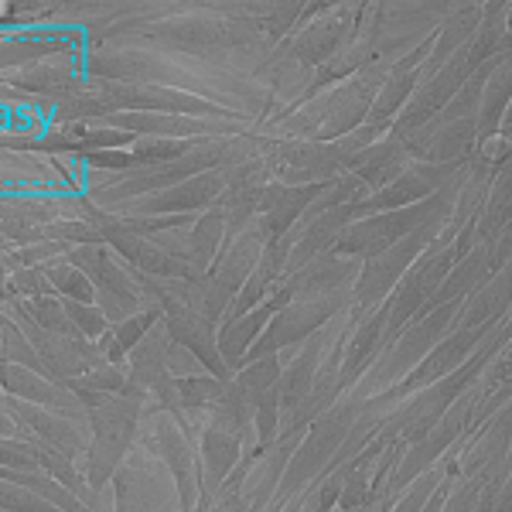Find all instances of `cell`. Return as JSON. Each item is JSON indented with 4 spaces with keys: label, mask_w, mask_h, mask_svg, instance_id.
I'll list each match as a JSON object with an SVG mask.
<instances>
[{
    "label": "cell",
    "mask_w": 512,
    "mask_h": 512,
    "mask_svg": "<svg viewBox=\"0 0 512 512\" xmlns=\"http://www.w3.org/2000/svg\"><path fill=\"white\" fill-rule=\"evenodd\" d=\"M263 154V137L253 134H229V137H202L188 147V154H181L178 161H168L161 168H137L127 178L103 185L93 192V202L99 209H123V205L137 202V198L158 195L164 188L185 185L198 175L209 171H226L233 164L253 161Z\"/></svg>",
    "instance_id": "6da1fadb"
},
{
    "label": "cell",
    "mask_w": 512,
    "mask_h": 512,
    "mask_svg": "<svg viewBox=\"0 0 512 512\" xmlns=\"http://www.w3.org/2000/svg\"><path fill=\"white\" fill-rule=\"evenodd\" d=\"M386 69L390 65H373L359 76L338 82L335 89H325L321 96L308 99L297 113L291 110L287 117H280L277 130L284 134V140H318V144L355 134L359 127H366Z\"/></svg>",
    "instance_id": "7a4b0ae2"
},
{
    "label": "cell",
    "mask_w": 512,
    "mask_h": 512,
    "mask_svg": "<svg viewBox=\"0 0 512 512\" xmlns=\"http://www.w3.org/2000/svg\"><path fill=\"white\" fill-rule=\"evenodd\" d=\"M369 396H352V400H338L332 410H325L315 424L308 427V434L301 437V444L294 448L291 461H287V472L280 478L277 499L270 506L284 509L294 495H301L308 485H315L318 478H325L328 465L345 444V437L355 427V420L362 417Z\"/></svg>",
    "instance_id": "3957f363"
},
{
    "label": "cell",
    "mask_w": 512,
    "mask_h": 512,
    "mask_svg": "<svg viewBox=\"0 0 512 512\" xmlns=\"http://www.w3.org/2000/svg\"><path fill=\"white\" fill-rule=\"evenodd\" d=\"M461 175V171H458ZM458 205V178L451 185H444L441 192L424 198V202L410 205V209H396V212H379V216L355 219L335 243L338 256H355V260H369L379 256L383 250H390L400 239L414 236L417 229H424L427 222L448 219Z\"/></svg>",
    "instance_id": "277c9868"
},
{
    "label": "cell",
    "mask_w": 512,
    "mask_h": 512,
    "mask_svg": "<svg viewBox=\"0 0 512 512\" xmlns=\"http://www.w3.org/2000/svg\"><path fill=\"white\" fill-rule=\"evenodd\" d=\"M147 403L137 396H110L103 407L89 410V431H93V444L86 454V478L96 492H103L120 472L123 458L130 454L144 420Z\"/></svg>",
    "instance_id": "5b68a950"
},
{
    "label": "cell",
    "mask_w": 512,
    "mask_h": 512,
    "mask_svg": "<svg viewBox=\"0 0 512 512\" xmlns=\"http://www.w3.org/2000/svg\"><path fill=\"white\" fill-rule=\"evenodd\" d=\"M461 304L465 301H451V304H441V308H434L431 315L417 318L414 325L407 328L396 342L386 349L383 355L376 359V369L369 373V379L362 386H366L369 393H386L393 390L396 383H403V376H410L420 362L431 355L437 345L444 342V338L451 335V325L454 318L461 315Z\"/></svg>",
    "instance_id": "8992f818"
},
{
    "label": "cell",
    "mask_w": 512,
    "mask_h": 512,
    "mask_svg": "<svg viewBox=\"0 0 512 512\" xmlns=\"http://www.w3.org/2000/svg\"><path fill=\"white\" fill-rule=\"evenodd\" d=\"M69 260L93 280L96 304L110 325H123V321L134 318L137 311L151 308L134 267H130L123 256L113 253L110 246H76V250L69 253Z\"/></svg>",
    "instance_id": "52a82bcc"
},
{
    "label": "cell",
    "mask_w": 512,
    "mask_h": 512,
    "mask_svg": "<svg viewBox=\"0 0 512 512\" xmlns=\"http://www.w3.org/2000/svg\"><path fill=\"white\" fill-rule=\"evenodd\" d=\"M448 219H437V222H427L424 229H417L414 236L400 239L396 246L390 250H383L379 256H369V260H362V274L355 280L352 287V297H355V315H369V311H376L379 304L386 301L396 284H400L403 277L410 274V267L424 256L431 246L437 243V236L448 229Z\"/></svg>",
    "instance_id": "ba28073f"
},
{
    "label": "cell",
    "mask_w": 512,
    "mask_h": 512,
    "mask_svg": "<svg viewBox=\"0 0 512 512\" xmlns=\"http://www.w3.org/2000/svg\"><path fill=\"white\" fill-rule=\"evenodd\" d=\"M349 304H355L352 291L315 297V301L287 304L284 311H277L274 315V321L267 325V332L256 338V345L250 349V355H246L243 366L267 359V355H277L280 349H291V345H304L308 338H315L328 321H335L342 311H349Z\"/></svg>",
    "instance_id": "9c48e42d"
},
{
    "label": "cell",
    "mask_w": 512,
    "mask_h": 512,
    "mask_svg": "<svg viewBox=\"0 0 512 512\" xmlns=\"http://www.w3.org/2000/svg\"><path fill=\"white\" fill-rule=\"evenodd\" d=\"M147 417V414H144ZM151 431L140 441L154 458L164 461V468L175 478V492H178V509L192 512L202 502V458H195V448L188 441V431L178 424L168 410H151Z\"/></svg>",
    "instance_id": "30bf717a"
},
{
    "label": "cell",
    "mask_w": 512,
    "mask_h": 512,
    "mask_svg": "<svg viewBox=\"0 0 512 512\" xmlns=\"http://www.w3.org/2000/svg\"><path fill=\"white\" fill-rule=\"evenodd\" d=\"M366 7L369 4H332L318 21L297 28V35L284 41V55L294 59L301 69H321L355 41Z\"/></svg>",
    "instance_id": "8fae6325"
},
{
    "label": "cell",
    "mask_w": 512,
    "mask_h": 512,
    "mask_svg": "<svg viewBox=\"0 0 512 512\" xmlns=\"http://www.w3.org/2000/svg\"><path fill=\"white\" fill-rule=\"evenodd\" d=\"M475 65L468 62V45L461 48L454 59H448L441 65V69L434 72V76H427V79H420V86L414 89V96H410V103L403 106V113H400V120L393 123V130L390 134L396 137H410V134H417V130H424L427 123H431L437 113L444 110V106L451 103L454 96L461 93V86H465L468 79L475 76Z\"/></svg>",
    "instance_id": "7c38bea8"
},
{
    "label": "cell",
    "mask_w": 512,
    "mask_h": 512,
    "mask_svg": "<svg viewBox=\"0 0 512 512\" xmlns=\"http://www.w3.org/2000/svg\"><path fill=\"white\" fill-rule=\"evenodd\" d=\"M4 410L18 420V424L31 437H35V441L48 444V448H55L62 454H69L72 461L86 458V454H89L93 431H89L86 420L55 414V410L35 407V403H24V400H18V396H7V393H4Z\"/></svg>",
    "instance_id": "4fadbf2b"
},
{
    "label": "cell",
    "mask_w": 512,
    "mask_h": 512,
    "mask_svg": "<svg viewBox=\"0 0 512 512\" xmlns=\"http://www.w3.org/2000/svg\"><path fill=\"white\" fill-rule=\"evenodd\" d=\"M222 192H226V171H209V175H198L185 185L137 198V202L123 205L117 212H123V216H195L202 209H216Z\"/></svg>",
    "instance_id": "5bb4252c"
},
{
    "label": "cell",
    "mask_w": 512,
    "mask_h": 512,
    "mask_svg": "<svg viewBox=\"0 0 512 512\" xmlns=\"http://www.w3.org/2000/svg\"><path fill=\"white\" fill-rule=\"evenodd\" d=\"M270 188V175L263 158L243 161L226 168V192L216 202V209L226 216V233L229 239L243 233L246 226H253L256 212H260V202Z\"/></svg>",
    "instance_id": "9a60e30c"
},
{
    "label": "cell",
    "mask_w": 512,
    "mask_h": 512,
    "mask_svg": "<svg viewBox=\"0 0 512 512\" xmlns=\"http://www.w3.org/2000/svg\"><path fill=\"white\" fill-rule=\"evenodd\" d=\"M359 274H362V260H355V256H338L332 250V253L318 256V260H311L308 267L287 274L280 284L294 294V301H315V297L352 291Z\"/></svg>",
    "instance_id": "2e32d148"
},
{
    "label": "cell",
    "mask_w": 512,
    "mask_h": 512,
    "mask_svg": "<svg viewBox=\"0 0 512 512\" xmlns=\"http://www.w3.org/2000/svg\"><path fill=\"white\" fill-rule=\"evenodd\" d=\"M287 304H294V294L280 284L277 291L260 304V308L250 311V315H243L236 321H222L219 352H222V359H226V366L233 369V373L243 369V362H246V355H250V349L256 345V338L267 332V325L274 321V315H277V311H284Z\"/></svg>",
    "instance_id": "e0dca14e"
},
{
    "label": "cell",
    "mask_w": 512,
    "mask_h": 512,
    "mask_svg": "<svg viewBox=\"0 0 512 512\" xmlns=\"http://www.w3.org/2000/svg\"><path fill=\"white\" fill-rule=\"evenodd\" d=\"M0 379H4L7 396H18L24 403H35V407L55 410V414L76 417V420H86L89 424V410L82 407V400L65 383H55V379L41 376L35 369L11 366V362H4V376Z\"/></svg>",
    "instance_id": "ac0fdd59"
},
{
    "label": "cell",
    "mask_w": 512,
    "mask_h": 512,
    "mask_svg": "<svg viewBox=\"0 0 512 512\" xmlns=\"http://www.w3.org/2000/svg\"><path fill=\"white\" fill-rule=\"evenodd\" d=\"M325 188L328 181L325 185H277V181H270L267 195L260 202V212H256V226L267 236V243L291 233L297 222L304 219V212L325 195Z\"/></svg>",
    "instance_id": "d6986e66"
},
{
    "label": "cell",
    "mask_w": 512,
    "mask_h": 512,
    "mask_svg": "<svg viewBox=\"0 0 512 512\" xmlns=\"http://www.w3.org/2000/svg\"><path fill=\"white\" fill-rule=\"evenodd\" d=\"M250 441L239 437L233 431H222L219 424H205L202 427V441H198V458H202V495L216 502V495L222 492V485L229 482V475L239 468V461L246 458ZM256 448V444H253ZM250 448V451H253Z\"/></svg>",
    "instance_id": "ffe728a7"
},
{
    "label": "cell",
    "mask_w": 512,
    "mask_h": 512,
    "mask_svg": "<svg viewBox=\"0 0 512 512\" xmlns=\"http://www.w3.org/2000/svg\"><path fill=\"white\" fill-rule=\"evenodd\" d=\"M386 325H390V301H383L376 311L359 318L352 338L342 349V390H352V386L362 383V373L369 369V362L376 355H383V342H386Z\"/></svg>",
    "instance_id": "44dd1931"
},
{
    "label": "cell",
    "mask_w": 512,
    "mask_h": 512,
    "mask_svg": "<svg viewBox=\"0 0 512 512\" xmlns=\"http://www.w3.org/2000/svg\"><path fill=\"white\" fill-rule=\"evenodd\" d=\"M410 164H414V158H410L403 137L383 134V137L376 140V144H369L366 151H359L349 161V175L359 178L362 185L369 188V192H379V188L393 185V181L400 178L403 171L410 168Z\"/></svg>",
    "instance_id": "7402d4cb"
},
{
    "label": "cell",
    "mask_w": 512,
    "mask_h": 512,
    "mask_svg": "<svg viewBox=\"0 0 512 512\" xmlns=\"http://www.w3.org/2000/svg\"><path fill=\"white\" fill-rule=\"evenodd\" d=\"M342 338L345 335L328 338L325 328H321V332L315 338H308L304 349L287 362L284 373H280V414H287V410H294L297 403H304V396L311 393V386H315V379H318L321 362L328 359V352H332Z\"/></svg>",
    "instance_id": "603a6c76"
},
{
    "label": "cell",
    "mask_w": 512,
    "mask_h": 512,
    "mask_svg": "<svg viewBox=\"0 0 512 512\" xmlns=\"http://www.w3.org/2000/svg\"><path fill=\"white\" fill-rule=\"evenodd\" d=\"M263 250H267V236L260 233V226H256V219H253V226H246L239 236L226 239L216 267H212V277H216L222 287H229L233 294H239L246 280L253 277V270L260 267Z\"/></svg>",
    "instance_id": "cb8c5ba5"
},
{
    "label": "cell",
    "mask_w": 512,
    "mask_h": 512,
    "mask_svg": "<svg viewBox=\"0 0 512 512\" xmlns=\"http://www.w3.org/2000/svg\"><path fill=\"white\" fill-rule=\"evenodd\" d=\"M509 308H512V263H506L489 284L478 287V291L461 304V315L454 318L451 332H458V328H495L506 321Z\"/></svg>",
    "instance_id": "d4e9b609"
},
{
    "label": "cell",
    "mask_w": 512,
    "mask_h": 512,
    "mask_svg": "<svg viewBox=\"0 0 512 512\" xmlns=\"http://www.w3.org/2000/svg\"><path fill=\"white\" fill-rule=\"evenodd\" d=\"M164 482L151 468V461L120 465L113 475V509L117 512H161L164 509Z\"/></svg>",
    "instance_id": "484cf974"
},
{
    "label": "cell",
    "mask_w": 512,
    "mask_h": 512,
    "mask_svg": "<svg viewBox=\"0 0 512 512\" xmlns=\"http://www.w3.org/2000/svg\"><path fill=\"white\" fill-rule=\"evenodd\" d=\"M482 14H485L482 4H458V7H451L448 18L441 21V28H437V35H434L431 59H427V65H424V79L434 76V72L441 69L444 62L454 59V55H458L461 48H465L468 41L475 38L478 24H482Z\"/></svg>",
    "instance_id": "4316f807"
},
{
    "label": "cell",
    "mask_w": 512,
    "mask_h": 512,
    "mask_svg": "<svg viewBox=\"0 0 512 512\" xmlns=\"http://www.w3.org/2000/svg\"><path fill=\"white\" fill-rule=\"evenodd\" d=\"M164 287H168L178 301H185L192 311H198L202 318L216 321V325L226 321L229 308H233V301H236V294L229 291V287H222L212 274L192 277V280H164Z\"/></svg>",
    "instance_id": "83f0119b"
},
{
    "label": "cell",
    "mask_w": 512,
    "mask_h": 512,
    "mask_svg": "<svg viewBox=\"0 0 512 512\" xmlns=\"http://www.w3.org/2000/svg\"><path fill=\"white\" fill-rule=\"evenodd\" d=\"M4 482H14V485H24V489H31V492H38V495H45L48 502H55L62 512H93L86 506V502L79 499L72 489H65L62 482H55L48 472H11V468H4Z\"/></svg>",
    "instance_id": "f1b7e54d"
},
{
    "label": "cell",
    "mask_w": 512,
    "mask_h": 512,
    "mask_svg": "<svg viewBox=\"0 0 512 512\" xmlns=\"http://www.w3.org/2000/svg\"><path fill=\"white\" fill-rule=\"evenodd\" d=\"M48 274V280H52L55 294L65 297V301H79V304H96V287L93 280H89L82 270L76 267V263L69 260V256H59V260L45 263L41 267Z\"/></svg>",
    "instance_id": "f546056e"
},
{
    "label": "cell",
    "mask_w": 512,
    "mask_h": 512,
    "mask_svg": "<svg viewBox=\"0 0 512 512\" xmlns=\"http://www.w3.org/2000/svg\"><path fill=\"white\" fill-rule=\"evenodd\" d=\"M0 355H4V362H11V366H24V369H35V373L48 376L35 342L21 332V325L7 315V311H4V325H0Z\"/></svg>",
    "instance_id": "4dcf8cb0"
},
{
    "label": "cell",
    "mask_w": 512,
    "mask_h": 512,
    "mask_svg": "<svg viewBox=\"0 0 512 512\" xmlns=\"http://www.w3.org/2000/svg\"><path fill=\"white\" fill-rule=\"evenodd\" d=\"M229 383H222L212 373H198V376H185L178 379V396H181V407L185 414H195V410H212L222 400Z\"/></svg>",
    "instance_id": "1f68e13d"
},
{
    "label": "cell",
    "mask_w": 512,
    "mask_h": 512,
    "mask_svg": "<svg viewBox=\"0 0 512 512\" xmlns=\"http://www.w3.org/2000/svg\"><path fill=\"white\" fill-rule=\"evenodd\" d=\"M195 140H168V137H137V144L130 147L137 168H161L168 161H178L181 154H188Z\"/></svg>",
    "instance_id": "d6a6232c"
},
{
    "label": "cell",
    "mask_w": 512,
    "mask_h": 512,
    "mask_svg": "<svg viewBox=\"0 0 512 512\" xmlns=\"http://www.w3.org/2000/svg\"><path fill=\"white\" fill-rule=\"evenodd\" d=\"M14 294L24 297V301H41V297H55V287L48 274L41 267H21L14 270V274H7V284Z\"/></svg>",
    "instance_id": "836d02e7"
},
{
    "label": "cell",
    "mask_w": 512,
    "mask_h": 512,
    "mask_svg": "<svg viewBox=\"0 0 512 512\" xmlns=\"http://www.w3.org/2000/svg\"><path fill=\"white\" fill-rule=\"evenodd\" d=\"M0 506H4V512H62L55 502H48L45 495L24 489V485H14V482H4Z\"/></svg>",
    "instance_id": "e575fe53"
},
{
    "label": "cell",
    "mask_w": 512,
    "mask_h": 512,
    "mask_svg": "<svg viewBox=\"0 0 512 512\" xmlns=\"http://www.w3.org/2000/svg\"><path fill=\"white\" fill-rule=\"evenodd\" d=\"M65 301V297H62ZM65 311H69V318L76 321V328L86 338H93V342H99L106 332H110V321H106V315L99 311V304H79V301H65Z\"/></svg>",
    "instance_id": "d590c367"
},
{
    "label": "cell",
    "mask_w": 512,
    "mask_h": 512,
    "mask_svg": "<svg viewBox=\"0 0 512 512\" xmlns=\"http://www.w3.org/2000/svg\"><path fill=\"white\" fill-rule=\"evenodd\" d=\"M482 492H485V472L472 475V478H458L441 512H475L478 499H482Z\"/></svg>",
    "instance_id": "8d00e7d4"
},
{
    "label": "cell",
    "mask_w": 512,
    "mask_h": 512,
    "mask_svg": "<svg viewBox=\"0 0 512 512\" xmlns=\"http://www.w3.org/2000/svg\"><path fill=\"white\" fill-rule=\"evenodd\" d=\"M4 468L11 472H38V448L31 437H4Z\"/></svg>",
    "instance_id": "74e56055"
},
{
    "label": "cell",
    "mask_w": 512,
    "mask_h": 512,
    "mask_svg": "<svg viewBox=\"0 0 512 512\" xmlns=\"http://www.w3.org/2000/svg\"><path fill=\"white\" fill-rule=\"evenodd\" d=\"M82 161L96 171H117V175H130V171H137V161L130 151H99V154H86Z\"/></svg>",
    "instance_id": "f35d334b"
}]
</instances>
